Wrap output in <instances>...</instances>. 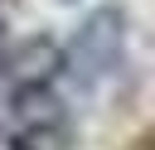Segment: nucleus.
Segmentation results:
<instances>
[{
    "instance_id": "3",
    "label": "nucleus",
    "mask_w": 155,
    "mask_h": 150,
    "mask_svg": "<svg viewBox=\"0 0 155 150\" xmlns=\"http://www.w3.org/2000/svg\"><path fill=\"white\" fill-rule=\"evenodd\" d=\"M0 73H15V53L5 44V15H0Z\"/></svg>"
},
{
    "instance_id": "1",
    "label": "nucleus",
    "mask_w": 155,
    "mask_h": 150,
    "mask_svg": "<svg viewBox=\"0 0 155 150\" xmlns=\"http://www.w3.org/2000/svg\"><path fill=\"white\" fill-rule=\"evenodd\" d=\"M5 150H73V116L48 82H19L0 111Z\"/></svg>"
},
{
    "instance_id": "4",
    "label": "nucleus",
    "mask_w": 155,
    "mask_h": 150,
    "mask_svg": "<svg viewBox=\"0 0 155 150\" xmlns=\"http://www.w3.org/2000/svg\"><path fill=\"white\" fill-rule=\"evenodd\" d=\"M63 5H73V0H63Z\"/></svg>"
},
{
    "instance_id": "2",
    "label": "nucleus",
    "mask_w": 155,
    "mask_h": 150,
    "mask_svg": "<svg viewBox=\"0 0 155 150\" xmlns=\"http://www.w3.org/2000/svg\"><path fill=\"white\" fill-rule=\"evenodd\" d=\"M126 63V10L121 5H97L82 15L78 34L68 39L63 48V73L78 82V87H102L107 77H116Z\"/></svg>"
}]
</instances>
